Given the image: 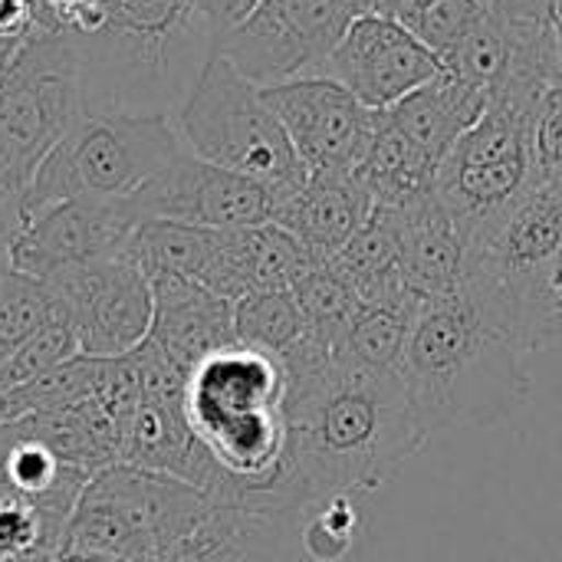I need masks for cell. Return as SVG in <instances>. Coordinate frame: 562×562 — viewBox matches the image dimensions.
Returning a JSON list of instances; mask_svg holds the SVG:
<instances>
[{"label":"cell","instance_id":"19","mask_svg":"<svg viewBox=\"0 0 562 562\" xmlns=\"http://www.w3.org/2000/svg\"><path fill=\"white\" fill-rule=\"evenodd\" d=\"M375 201L352 171H310L306 184L286 198L273 221L290 231L316 263H329L372 217Z\"/></svg>","mask_w":562,"mask_h":562},{"label":"cell","instance_id":"39","mask_svg":"<svg viewBox=\"0 0 562 562\" xmlns=\"http://www.w3.org/2000/svg\"><path fill=\"white\" fill-rule=\"evenodd\" d=\"M553 290H557V300H560V306H562V260H560V270H557V277H553Z\"/></svg>","mask_w":562,"mask_h":562},{"label":"cell","instance_id":"30","mask_svg":"<svg viewBox=\"0 0 562 562\" xmlns=\"http://www.w3.org/2000/svg\"><path fill=\"white\" fill-rule=\"evenodd\" d=\"M53 319H56V303L49 286L43 280L3 267L0 270V366Z\"/></svg>","mask_w":562,"mask_h":562},{"label":"cell","instance_id":"14","mask_svg":"<svg viewBox=\"0 0 562 562\" xmlns=\"http://www.w3.org/2000/svg\"><path fill=\"white\" fill-rule=\"evenodd\" d=\"M128 204L142 221L161 217L214 231L257 227L277 214V198L263 184L204 161L188 145L161 175L135 191Z\"/></svg>","mask_w":562,"mask_h":562},{"label":"cell","instance_id":"3","mask_svg":"<svg viewBox=\"0 0 562 562\" xmlns=\"http://www.w3.org/2000/svg\"><path fill=\"white\" fill-rule=\"evenodd\" d=\"M286 369L280 359L231 342L207 356L184 385L194 438L231 484L234 504L306 514L290 474Z\"/></svg>","mask_w":562,"mask_h":562},{"label":"cell","instance_id":"12","mask_svg":"<svg viewBox=\"0 0 562 562\" xmlns=\"http://www.w3.org/2000/svg\"><path fill=\"white\" fill-rule=\"evenodd\" d=\"M142 217L125 201L69 198L40 207L20 221L7 247V267L33 280H53L66 270L125 254Z\"/></svg>","mask_w":562,"mask_h":562},{"label":"cell","instance_id":"28","mask_svg":"<svg viewBox=\"0 0 562 562\" xmlns=\"http://www.w3.org/2000/svg\"><path fill=\"white\" fill-rule=\"evenodd\" d=\"M520 26L524 23L494 16L487 10L477 20V26L464 36V43L445 59V72L484 89V95L494 92L507 79V72L514 66L517 43H520Z\"/></svg>","mask_w":562,"mask_h":562},{"label":"cell","instance_id":"29","mask_svg":"<svg viewBox=\"0 0 562 562\" xmlns=\"http://www.w3.org/2000/svg\"><path fill=\"white\" fill-rule=\"evenodd\" d=\"M293 296L303 310L306 319V336L326 349H336L342 342V336L349 333L362 300L356 296V290L329 267V263H316L296 286Z\"/></svg>","mask_w":562,"mask_h":562},{"label":"cell","instance_id":"34","mask_svg":"<svg viewBox=\"0 0 562 562\" xmlns=\"http://www.w3.org/2000/svg\"><path fill=\"white\" fill-rule=\"evenodd\" d=\"M494 16L514 23H557L553 0H481Z\"/></svg>","mask_w":562,"mask_h":562},{"label":"cell","instance_id":"1","mask_svg":"<svg viewBox=\"0 0 562 562\" xmlns=\"http://www.w3.org/2000/svg\"><path fill=\"white\" fill-rule=\"evenodd\" d=\"M280 362L290 474L310 507L382 491L428 445L402 372L352 366L310 336Z\"/></svg>","mask_w":562,"mask_h":562},{"label":"cell","instance_id":"27","mask_svg":"<svg viewBox=\"0 0 562 562\" xmlns=\"http://www.w3.org/2000/svg\"><path fill=\"white\" fill-rule=\"evenodd\" d=\"M234 333L237 342L260 349L273 359H283L303 342L306 319L293 290L247 293L234 303Z\"/></svg>","mask_w":562,"mask_h":562},{"label":"cell","instance_id":"25","mask_svg":"<svg viewBox=\"0 0 562 562\" xmlns=\"http://www.w3.org/2000/svg\"><path fill=\"white\" fill-rule=\"evenodd\" d=\"M112 375V359H89V356H72L69 362L56 366L53 372L0 395V425L30 418V415H46V412H63L79 402L95 398Z\"/></svg>","mask_w":562,"mask_h":562},{"label":"cell","instance_id":"6","mask_svg":"<svg viewBox=\"0 0 562 562\" xmlns=\"http://www.w3.org/2000/svg\"><path fill=\"white\" fill-rule=\"evenodd\" d=\"M181 151L184 142L171 115H82L36 168L20 198V221L69 198L125 201L161 175Z\"/></svg>","mask_w":562,"mask_h":562},{"label":"cell","instance_id":"36","mask_svg":"<svg viewBox=\"0 0 562 562\" xmlns=\"http://www.w3.org/2000/svg\"><path fill=\"white\" fill-rule=\"evenodd\" d=\"M53 562H122V560L105 557V553H95V550H72V547H63Z\"/></svg>","mask_w":562,"mask_h":562},{"label":"cell","instance_id":"18","mask_svg":"<svg viewBox=\"0 0 562 562\" xmlns=\"http://www.w3.org/2000/svg\"><path fill=\"white\" fill-rule=\"evenodd\" d=\"M316 267L313 254L277 221L221 231L217 257L204 286L231 303L247 293L293 290Z\"/></svg>","mask_w":562,"mask_h":562},{"label":"cell","instance_id":"32","mask_svg":"<svg viewBox=\"0 0 562 562\" xmlns=\"http://www.w3.org/2000/svg\"><path fill=\"white\" fill-rule=\"evenodd\" d=\"M319 504H323V510L313 514L300 527V547L310 560L333 562L352 547V533H356L352 497H329Z\"/></svg>","mask_w":562,"mask_h":562},{"label":"cell","instance_id":"26","mask_svg":"<svg viewBox=\"0 0 562 562\" xmlns=\"http://www.w3.org/2000/svg\"><path fill=\"white\" fill-rule=\"evenodd\" d=\"M422 306H369L362 303L349 333L333 349L339 359L366 369L402 372L405 346Z\"/></svg>","mask_w":562,"mask_h":562},{"label":"cell","instance_id":"4","mask_svg":"<svg viewBox=\"0 0 562 562\" xmlns=\"http://www.w3.org/2000/svg\"><path fill=\"white\" fill-rule=\"evenodd\" d=\"M221 26L194 0H109L99 33L76 40L86 115H171L214 56Z\"/></svg>","mask_w":562,"mask_h":562},{"label":"cell","instance_id":"41","mask_svg":"<svg viewBox=\"0 0 562 562\" xmlns=\"http://www.w3.org/2000/svg\"><path fill=\"white\" fill-rule=\"evenodd\" d=\"M352 3H356V7H359V0H352Z\"/></svg>","mask_w":562,"mask_h":562},{"label":"cell","instance_id":"16","mask_svg":"<svg viewBox=\"0 0 562 562\" xmlns=\"http://www.w3.org/2000/svg\"><path fill=\"white\" fill-rule=\"evenodd\" d=\"M306 514L211 501L204 517L161 562H293L290 543Z\"/></svg>","mask_w":562,"mask_h":562},{"label":"cell","instance_id":"37","mask_svg":"<svg viewBox=\"0 0 562 562\" xmlns=\"http://www.w3.org/2000/svg\"><path fill=\"white\" fill-rule=\"evenodd\" d=\"M402 0H359V10L362 13H382V16H395Z\"/></svg>","mask_w":562,"mask_h":562},{"label":"cell","instance_id":"24","mask_svg":"<svg viewBox=\"0 0 562 562\" xmlns=\"http://www.w3.org/2000/svg\"><path fill=\"white\" fill-rule=\"evenodd\" d=\"M221 231L194 227L181 221H142L128 237L125 254L145 270V277H184L204 286L217 257Z\"/></svg>","mask_w":562,"mask_h":562},{"label":"cell","instance_id":"9","mask_svg":"<svg viewBox=\"0 0 562 562\" xmlns=\"http://www.w3.org/2000/svg\"><path fill=\"white\" fill-rule=\"evenodd\" d=\"M82 115L76 40L36 30L0 72V198L20 201L43 158Z\"/></svg>","mask_w":562,"mask_h":562},{"label":"cell","instance_id":"13","mask_svg":"<svg viewBox=\"0 0 562 562\" xmlns=\"http://www.w3.org/2000/svg\"><path fill=\"white\" fill-rule=\"evenodd\" d=\"M263 99L286 128L306 171H356L382 122V112L362 105L329 76L267 86Z\"/></svg>","mask_w":562,"mask_h":562},{"label":"cell","instance_id":"20","mask_svg":"<svg viewBox=\"0 0 562 562\" xmlns=\"http://www.w3.org/2000/svg\"><path fill=\"white\" fill-rule=\"evenodd\" d=\"M392 214L398 227V270L408 290L422 303L461 290L468 277L471 247L458 231L454 217L438 201V194Z\"/></svg>","mask_w":562,"mask_h":562},{"label":"cell","instance_id":"40","mask_svg":"<svg viewBox=\"0 0 562 562\" xmlns=\"http://www.w3.org/2000/svg\"><path fill=\"white\" fill-rule=\"evenodd\" d=\"M553 7H557V10H560V7H562V0H553Z\"/></svg>","mask_w":562,"mask_h":562},{"label":"cell","instance_id":"11","mask_svg":"<svg viewBox=\"0 0 562 562\" xmlns=\"http://www.w3.org/2000/svg\"><path fill=\"white\" fill-rule=\"evenodd\" d=\"M56 316L72 329L79 356L122 359L151 333L155 296L145 270L128 257L95 260L46 280Z\"/></svg>","mask_w":562,"mask_h":562},{"label":"cell","instance_id":"2","mask_svg":"<svg viewBox=\"0 0 562 562\" xmlns=\"http://www.w3.org/2000/svg\"><path fill=\"white\" fill-rule=\"evenodd\" d=\"M530 349L461 290L428 300L412 326L402 382L431 441L454 428H497L530 402Z\"/></svg>","mask_w":562,"mask_h":562},{"label":"cell","instance_id":"33","mask_svg":"<svg viewBox=\"0 0 562 562\" xmlns=\"http://www.w3.org/2000/svg\"><path fill=\"white\" fill-rule=\"evenodd\" d=\"M533 155H537V178L562 191V82L547 89L537 109Z\"/></svg>","mask_w":562,"mask_h":562},{"label":"cell","instance_id":"35","mask_svg":"<svg viewBox=\"0 0 562 562\" xmlns=\"http://www.w3.org/2000/svg\"><path fill=\"white\" fill-rule=\"evenodd\" d=\"M260 0H221V30L240 23Z\"/></svg>","mask_w":562,"mask_h":562},{"label":"cell","instance_id":"38","mask_svg":"<svg viewBox=\"0 0 562 562\" xmlns=\"http://www.w3.org/2000/svg\"><path fill=\"white\" fill-rule=\"evenodd\" d=\"M207 16H214L217 20V26H221V0H194Z\"/></svg>","mask_w":562,"mask_h":562},{"label":"cell","instance_id":"8","mask_svg":"<svg viewBox=\"0 0 562 562\" xmlns=\"http://www.w3.org/2000/svg\"><path fill=\"white\" fill-rule=\"evenodd\" d=\"M214 497L135 464H112L89 477L63 547L95 550L122 562H161L204 517Z\"/></svg>","mask_w":562,"mask_h":562},{"label":"cell","instance_id":"42","mask_svg":"<svg viewBox=\"0 0 562 562\" xmlns=\"http://www.w3.org/2000/svg\"><path fill=\"white\" fill-rule=\"evenodd\" d=\"M560 43H562V40H560Z\"/></svg>","mask_w":562,"mask_h":562},{"label":"cell","instance_id":"7","mask_svg":"<svg viewBox=\"0 0 562 562\" xmlns=\"http://www.w3.org/2000/svg\"><path fill=\"white\" fill-rule=\"evenodd\" d=\"M540 102L507 92L487 95L484 115L445 155L435 194L454 217L468 247L487 237L540 181L533 155V122Z\"/></svg>","mask_w":562,"mask_h":562},{"label":"cell","instance_id":"15","mask_svg":"<svg viewBox=\"0 0 562 562\" xmlns=\"http://www.w3.org/2000/svg\"><path fill=\"white\" fill-rule=\"evenodd\" d=\"M441 72V59L395 16L359 13L319 76L346 86L362 105L385 112Z\"/></svg>","mask_w":562,"mask_h":562},{"label":"cell","instance_id":"21","mask_svg":"<svg viewBox=\"0 0 562 562\" xmlns=\"http://www.w3.org/2000/svg\"><path fill=\"white\" fill-rule=\"evenodd\" d=\"M484 109H487L484 89L451 72H441L422 89H415L412 95H405L402 102H395L392 109H385V119L441 165L445 155L458 145V138L468 128H474Z\"/></svg>","mask_w":562,"mask_h":562},{"label":"cell","instance_id":"17","mask_svg":"<svg viewBox=\"0 0 562 562\" xmlns=\"http://www.w3.org/2000/svg\"><path fill=\"white\" fill-rule=\"evenodd\" d=\"M155 316L148 342L191 375L207 356L237 342L234 303L184 277H151Z\"/></svg>","mask_w":562,"mask_h":562},{"label":"cell","instance_id":"22","mask_svg":"<svg viewBox=\"0 0 562 562\" xmlns=\"http://www.w3.org/2000/svg\"><path fill=\"white\" fill-rule=\"evenodd\" d=\"M438 168L441 165L425 148H418L412 138H405L382 112L379 132L372 135V142L352 175L372 194L375 207L402 211V207H412L435 194Z\"/></svg>","mask_w":562,"mask_h":562},{"label":"cell","instance_id":"31","mask_svg":"<svg viewBox=\"0 0 562 562\" xmlns=\"http://www.w3.org/2000/svg\"><path fill=\"white\" fill-rule=\"evenodd\" d=\"M484 13L487 7L481 0H402L395 20L445 66V59L464 43Z\"/></svg>","mask_w":562,"mask_h":562},{"label":"cell","instance_id":"5","mask_svg":"<svg viewBox=\"0 0 562 562\" xmlns=\"http://www.w3.org/2000/svg\"><path fill=\"white\" fill-rule=\"evenodd\" d=\"M181 142L204 161L263 184L277 207L293 198L310 171L263 89L214 53L175 112Z\"/></svg>","mask_w":562,"mask_h":562},{"label":"cell","instance_id":"10","mask_svg":"<svg viewBox=\"0 0 562 562\" xmlns=\"http://www.w3.org/2000/svg\"><path fill=\"white\" fill-rule=\"evenodd\" d=\"M359 13L352 0H260L221 30L214 53L260 89L319 76Z\"/></svg>","mask_w":562,"mask_h":562},{"label":"cell","instance_id":"23","mask_svg":"<svg viewBox=\"0 0 562 562\" xmlns=\"http://www.w3.org/2000/svg\"><path fill=\"white\" fill-rule=\"evenodd\" d=\"M79 497H36L0 481V562H53Z\"/></svg>","mask_w":562,"mask_h":562}]
</instances>
